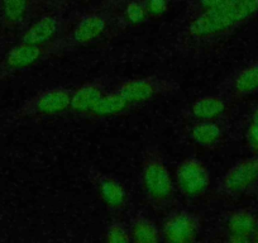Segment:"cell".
<instances>
[{"mask_svg":"<svg viewBox=\"0 0 258 243\" xmlns=\"http://www.w3.org/2000/svg\"><path fill=\"white\" fill-rule=\"evenodd\" d=\"M257 13L258 0H224L220 6L194 16L176 41V49L186 57L213 53Z\"/></svg>","mask_w":258,"mask_h":243,"instance_id":"6da1fadb","label":"cell"},{"mask_svg":"<svg viewBox=\"0 0 258 243\" xmlns=\"http://www.w3.org/2000/svg\"><path fill=\"white\" fill-rule=\"evenodd\" d=\"M141 187L151 209L166 214L175 207L176 185L162 150L156 143H147L141 156Z\"/></svg>","mask_w":258,"mask_h":243,"instance_id":"7a4b0ae2","label":"cell"},{"mask_svg":"<svg viewBox=\"0 0 258 243\" xmlns=\"http://www.w3.org/2000/svg\"><path fill=\"white\" fill-rule=\"evenodd\" d=\"M73 88L53 86L42 89L34 95L24 100L14 110L12 119L14 122L42 120L53 118L70 111Z\"/></svg>","mask_w":258,"mask_h":243,"instance_id":"3957f363","label":"cell"},{"mask_svg":"<svg viewBox=\"0 0 258 243\" xmlns=\"http://www.w3.org/2000/svg\"><path fill=\"white\" fill-rule=\"evenodd\" d=\"M111 32V19L101 12L80 17L61 38L54 42L57 56L103 42Z\"/></svg>","mask_w":258,"mask_h":243,"instance_id":"277c9868","label":"cell"},{"mask_svg":"<svg viewBox=\"0 0 258 243\" xmlns=\"http://www.w3.org/2000/svg\"><path fill=\"white\" fill-rule=\"evenodd\" d=\"M113 88L129 103L141 108L156 99L175 95L181 90V84L175 79L150 75L126 79Z\"/></svg>","mask_w":258,"mask_h":243,"instance_id":"5b68a950","label":"cell"},{"mask_svg":"<svg viewBox=\"0 0 258 243\" xmlns=\"http://www.w3.org/2000/svg\"><path fill=\"white\" fill-rule=\"evenodd\" d=\"M176 190L187 200H198L208 194L212 173L203 160L188 156L177 163L173 172Z\"/></svg>","mask_w":258,"mask_h":243,"instance_id":"8992f818","label":"cell"},{"mask_svg":"<svg viewBox=\"0 0 258 243\" xmlns=\"http://www.w3.org/2000/svg\"><path fill=\"white\" fill-rule=\"evenodd\" d=\"M204 228V218L190 208H171L161 224L162 240L168 243H194Z\"/></svg>","mask_w":258,"mask_h":243,"instance_id":"52a82bcc","label":"cell"},{"mask_svg":"<svg viewBox=\"0 0 258 243\" xmlns=\"http://www.w3.org/2000/svg\"><path fill=\"white\" fill-rule=\"evenodd\" d=\"M52 57H57L54 42L43 44V46L17 42L7 51L0 61V81L22 73L27 69H31L32 66L37 65L41 61L52 58Z\"/></svg>","mask_w":258,"mask_h":243,"instance_id":"ba28073f","label":"cell"},{"mask_svg":"<svg viewBox=\"0 0 258 243\" xmlns=\"http://www.w3.org/2000/svg\"><path fill=\"white\" fill-rule=\"evenodd\" d=\"M258 183V155L243 158L230 166L218 180L215 194L223 199H235Z\"/></svg>","mask_w":258,"mask_h":243,"instance_id":"9c48e42d","label":"cell"},{"mask_svg":"<svg viewBox=\"0 0 258 243\" xmlns=\"http://www.w3.org/2000/svg\"><path fill=\"white\" fill-rule=\"evenodd\" d=\"M86 175L106 209L115 217H120L131 202V194L125 185L114 175L94 166L86 168Z\"/></svg>","mask_w":258,"mask_h":243,"instance_id":"30bf717a","label":"cell"},{"mask_svg":"<svg viewBox=\"0 0 258 243\" xmlns=\"http://www.w3.org/2000/svg\"><path fill=\"white\" fill-rule=\"evenodd\" d=\"M182 132L191 145L205 151L218 150L227 140L223 120L185 122Z\"/></svg>","mask_w":258,"mask_h":243,"instance_id":"8fae6325","label":"cell"},{"mask_svg":"<svg viewBox=\"0 0 258 243\" xmlns=\"http://www.w3.org/2000/svg\"><path fill=\"white\" fill-rule=\"evenodd\" d=\"M230 100L225 94L218 91L214 94L194 99L181 113L183 122L192 120H223L230 108Z\"/></svg>","mask_w":258,"mask_h":243,"instance_id":"7c38bea8","label":"cell"},{"mask_svg":"<svg viewBox=\"0 0 258 243\" xmlns=\"http://www.w3.org/2000/svg\"><path fill=\"white\" fill-rule=\"evenodd\" d=\"M64 32L66 31L62 27V21L58 16L44 14L27 26V28L22 32L18 42L43 46L56 42L63 36Z\"/></svg>","mask_w":258,"mask_h":243,"instance_id":"4fadbf2b","label":"cell"},{"mask_svg":"<svg viewBox=\"0 0 258 243\" xmlns=\"http://www.w3.org/2000/svg\"><path fill=\"white\" fill-rule=\"evenodd\" d=\"M110 89L108 78H96L85 81L78 88H73L70 113L79 118H84L85 114L100 100L101 96Z\"/></svg>","mask_w":258,"mask_h":243,"instance_id":"5bb4252c","label":"cell"},{"mask_svg":"<svg viewBox=\"0 0 258 243\" xmlns=\"http://www.w3.org/2000/svg\"><path fill=\"white\" fill-rule=\"evenodd\" d=\"M257 215L249 209L239 208L228 213L224 218V233L222 240L228 243L252 242Z\"/></svg>","mask_w":258,"mask_h":243,"instance_id":"9a60e30c","label":"cell"},{"mask_svg":"<svg viewBox=\"0 0 258 243\" xmlns=\"http://www.w3.org/2000/svg\"><path fill=\"white\" fill-rule=\"evenodd\" d=\"M138 106L129 103L123 95L118 93L114 88H110L100 100L90 109L88 114L84 115L83 119L90 122H100L105 119L115 118V116L125 115L137 110Z\"/></svg>","mask_w":258,"mask_h":243,"instance_id":"2e32d148","label":"cell"},{"mask_svg":"<svg viewBox=\"0 0 258 243\" xmlns=\"http://www.w3.org/2000/svg\"><path fill=\"white\" fill-rule=\"evenodd\" d=\"M230 100H238L258 91V59L244 66L219 86Z\"/></svg>","mask_w":258,"mask_h":243,"instance_id":"e0dca14e","label":"cell"},{"mask_svg":"<svg viewBox=\"0 0 258 243\" xmlns=\"http://www.w3.org/2000/svg\"><path fill=\"white\" fill-rule=\"evenodd\" d=\"M131 239L135 243H157L162 240L161 227L142 210H137L129 218Z\"/></svg>","mask_w":258,"mask_h":243,"instance_id":"ac0fdd59","label":"cell"},{"mask_svg":"<svg viewBox=\"0 0 258 243\" xmlns=\"http://www.w3.org/2000/svg\"><path fill=\"white\" fill-rule=\"evenodd\" d=\"M4 23L9 28H18L28 17L31 0H0Z\"/></svg>","mask_w":258,"mask_h":243,"instance_id":"d6986e66","label":"cell"},{"mask_svg":"<svg viewBox=\"0 0 258 243\" xmlns=\"http://www.w3.org/2000/svg\"><path fill=\"white\" fill-rule=\"evenodd\" d=\"M103 240L106 243H128L132 242L128 223L120 217L114 215L113 219L105 227L103 233Z\"/></svg>","mask_w":258,"mask_h":243,"instance_id":"ffe728a7","label":"cell"},{"mask_svg":"<svg viewBox=\"0 0 258 243\" xmlns=\"http://www.w3.org/2000/svg\"><path fill=\"white\" fill-rule=\"evenodd\" d=\"M148 14L146 11L145 0L140 2V0H131L126 4L125 9H124V18L126 24L129 26H140L143 22L147 21Z\"/></svg>","mask_w":258,"mask_h":243,"instance_id":"44dd1931","label":"cell"},{"mask_svg":"<svg viewBox=\"0 0 258 243\" xmlns=\"http://www.w3.org/2000/svg\"><path fill=\"white\" fill-rule=\"evenodd\" d=\"M145 6L148 18H158L167 12L168 0H145Z\"/></svg>","mask_w":258,"mask_h":243,"instance_id":"7402d4cb","label":"cell"},{"mask_svg":"<svg viewBox=\"0 0 258 243\" xmlns=\"http://www.w3.org/2000/svg\"><path fill=\"white\" fill-rule=\"evenodd\" d=\"M245 141L248 146L258 155V123H249L245 132Z\"/></svg>","mask_w":258,"mask_h":243,"instance_id":"603a6c76","label":"cell"},{"mask_svg":"<svg viewBox=\"0 0 258 243\" xmlns=\"http://www.w3.org/2000/svg\"><path fill=\"white\" fill-rule=\"evenodd\" d=\"M223 2H224V0H198V9H199V11H198L197 14L210 11V9L220 6ZM197 14H195V16H197Z\"/></svg>","mask_w":258,"mask_h":243,"instance_id":"cb8c5ba5","label":"cell"},{"mask_svg":"<svg viewBox=\"0 0 258 243\" xmlns=\"http://www.w3.org/2000/svg\"><path fill=\"white\" fill-rule=\"evenodd\" d=\"M252 242L258 243V215H257V220H255V227H254V232H253Z\"/></svg>","mask_w":258,"mask_h":243,"instance_id":"d4e9b609","label":"cell"},{"mask_svg":"<svg viewBox=\"0 0 258 243\" xmlns=\"http://www.w3.org/2000/svg\"><path fill=\"white\" fill-rule=\"evenodd\" d=\"M249 123H258V105H257V108H255L254 110H253L252 115H250V122H249Z\"/></svg>","mask_w":258,"mask_h":243,"instance_id":"484cf974","label":"cell"}]
</instances>
